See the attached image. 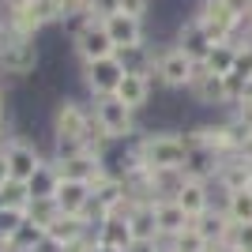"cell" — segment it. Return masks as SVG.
I'll use <instances>...</instances> for the list:
<instances>
[{
  "instance_id": "cell-1",
  "label": "cell",
  "mask_w": 252,
  "mask_h": 252,
  "mask_svg": "<svg viewBox=\"0 0 252 252\" xmlns=\"http://www.w3.org/2000/svg\"><path fill=\"white\" fill-rule=\"evenodd\" d=\"M94 125L91 102L83 98H61L53 109V158H72L83 155V139Z\"/></svg>"
},
{
  "instance_id": "cell-2",
  "label": "cell",
  "mask_w": 252,
  "mask_h": 252,
  "mask_svg": "<svg viewBox=\"0 0 252 252\" xmlns=\"http://www.w3.org/2000/svg\"><path fill=\"white\" fill-rule=\"evenodd\" d=\"M128 151L147 169H185V158H189L181 132H166V128L162 132H139L136 139H128Z\"/></svg>"
},
{
  "instance_id": "cell-3",
  "label": "cell",
  "mask_w": 252,
  "mask_h": 252,
  "mask_svg": "<svg viewBox=\"0 0 252 252\" xmlns=\"http://www.w3.org/2000/svg\"><path fill=\"white\" fill-rule=\"evenodd\" d=\"M192 19L203 27L211 42H233L241 49L245 34H241V19H237V11L226 4V0H196V8H192Z\"/></svg>"
},
{
  "instance_id": "cell-4",
  "label": "cell",
  "mask_w": 252,
  "mask_h": 252,
  "mask_svg": "<svg viewBox=\"0 0 252 252\" xmlns=\"http://www.w3.org/2000/svg\"><path fill=\"white\" fill-rule=\"evenodd\" d=\"M91 117H94V125L102 128L113 143H128V139L139 136V121H136L139 113H132V109H128L117 94L91 98Z\"/></svg>"
},
{
  "instance_id": "cell-5",
  "label": "cell",
  "mask_w": 252,
  "mask_h": 252,
  "mask_svg": "<svg viewBox=\"0 0 252 252\" xmlns=\"http://www.w3.org/2000/svg\"><path fill=\"white\" fill-rule=\"evenodd\" d=\"M38 42L27 34H15L11 27H4V42H0V75H34L38 72Z\"/></svg>"
},
{
  "instance_id": "cell-6",
  "label": "cell",
  "mask_w": 252,
  "mask_h": 252,
  "mask_svg": "<svg viewBox=\"0 0 252 252\" xmlns=\"http://www.w3.org/2000/svg\"><path fill=\"white\" fill-rule=\"evenodd\" d=\"M196 64L185 49L177 45H158V61H155V87H166V91H189L192 75H196Z\"/></svg>"
},
{
  "instance_id": "cell-7",
  "label": "cell",
  "mask_w": 252,
  "mask_h": 252,
  "mask_svg": "<svg viewBox=\"0 0 252 252\" xmlns=\"http://www.w3.org/2000/svg\"><path fill=\"white\" fill-rule=\"evenodd\" d=\"M189 94L196 105H203V109H230V91H226V75H215L207 68V64H196V75H192L189 83Z\"/></svg>"
},
{
  "instance_id": "cell-8",
  "label": "cell",
  "mask_w": 252,
  "mask_h": 252,
  "mask_svg": "<svg viewBox=\"0 0 252 252\" xmlns=\"http://www.w3.org/2000/svg\"><path fill=\"white\" fill-rule=\"evenodd\" d=\"M4 158H8V169H11V181H31L38 169L49 162V158L42 155V147L34 143V139L27 136H15L11 132L8 147H4Z\"/></svg>"
},
{
  "instance_id": "cell-9",
  "label": "cell",
  "mask_w": 252,
  "mask_h": 252,
  "mask_svg": "<svg viewBox=\"0 0 252 252\" xmlns=\"http://www.w3.org/2000/svg\"><path fill=\"white\" fill-rule=\"evenodd\" d=\"M83 68V87L91 98H105L113 94L117 83L125 79V68L117 64V57H105V61H91V64H79Z\"/></svg>"
},
{
  "instance_id": "cell-10",
  "label": "cell",
  "mask_w": 252,
  "mask_h": 252,
  "mask_svg": "<svg viewBox=\"0 0 252 252\" xmlns=\"http://www.w3.org/2000/svg\"><path fill=\"white\" fill-rule=\"evenodd\" d=\"M72 49H75V57H79V64H91V61H105V57H113L117 45H113V38L105 34L102 23H91V27L72 42Z\"/></svg>"
},
{
  "instance_id": "cell-11",
  "label": "cell",
  "mask_w": 252,
  "mask_h": 252,
  "mask_svg": "<svg viewBox=\"0 0 252 252\" xmlns=\"http://www.w3.org/2000/svg\"><path fill=\"white\" fill-rule=\"evenodd\" d=\"M121 102L132 109V113H143L151 102H155V79L151 75H136V72H125V79L117 83V91H113Z\"/></svg>"
},
{
  "instance_id": "cell-12",
  "label": "cell",
  "mask_w": 252,
  "mask_h": 252,
  "mask_svg": "<svg viewBox=\"0 0 252 252\" xmlns=\"http://www.w3.org/2000/svg\"><path fill=\"white\" fill-rule=\"evenodd\" d=\"M105 34L113 38V45H136V42H147V19H136V15H125V11H113L109 19H102Z\"/></svg>"
},
{
  "instance_id": "cell-13",
  "label": "cell",
  "mask_w": 252,
  "mask_h": 252,
  "mask_svg": "<svg viewBox=\"0 0 252 252\" xmlns=\"http://www.w3.org/2000/svg\"><path fill=\"white\" fill-rule=\"evenodd\" d=\"M173 45H177V49H185L192 61H203V57L211 53V45H215V42H211L207 34H203V27L192 19V15H185V19L173 27Z\"/></svg>"
},
{
  "instance_id": "cell-14",
  "label": "cell",
  "mask_w": 252,
  "mask_h": 252,
  "mask_svg": "<svg viewBox=\"0 0 252 252\" xmlns=\"http://www.w3.org/2000/svg\"><path fill=\"white\" fill-rule=\"evenodd\" d=\"M117 64L125 72H136V75H151L155 79V61H158V45L155 42H136V45H121L113 53Z\"/></svg>"
},
{
  "instance_id": "cell-15",
  "label": "cell",
  "mask_w": 252,
  "mask_h": 252,
  "mask_svg": "<svg viewBox=\"0 0 252 252\" xmlns=\"http://www.w3.org/2000/svg\"><path fill=\"white\" fill-rule=\"evenodd\" d=\"M91 237H94L98 249H117V252H128L132 245H136V237H132V230H128V219H117V215L102 219L94 230H91Z\"/></svg>"
},
{
  "instance_id": "cell-16",
  "label": "cell",
  "mask_w": 252,
  "mask_h": 252,
  "mask_svg": "<svg viewBox=\"0 0 252 252\" xmlns=\"http://www.w3.org/2000/svg\"><path fill=\"white\" fill-rule=\"evenodd\" d=\"M185 139V136H181ZM185 147H189V158H185V173L196 181H215V173H219L222 166V155L219 151L203 147V143H192V139H185Z\"/></svg>"
},
{
  "instance_id": "cell-17",
  "label": "cell",
  "mask_w": 252,
  "mask_h": 252,
  "mask_svg": "<svg viewBox=\"0 0 252 252\" xmlns=\"http://www.w3.org/2000/svg\"><path fill=\"white\" fill-rule=\"evenodd\" d=\"M155 222H158V241L177 237L181 230H189V226H192L189 211L181 207L177 200H155Z\"/></svg>"
},
{
  "instance_id": "cell-18",
  "label": "cell",
  "mask_w": 252,
  "mask_h": 252,
  "mask_svg": "<svg viewBox=\"0 0 252 252\" xmlns=\"http://www.w3.org/2000/svg\"><path fill=\"white\" fill-rule=\"evenodd\" d=\"M249 181H252V162H245L241 155H222V166L219 173H215V185L226 192H241L249 189Z\"/></svg>"
},
{
  "instance_id": "cell-19",
  "label": "cell",
  "mask_w": 252,
  "mask_h": 252,
  "mask_svg": "<svg viewBox=\"0 0 252 252\" xmlns=\"http://www.w3.org/2000/svg\"><path fill=\"white\" fill-rule=\"evenodd\" d=\"M173 200L189 211V219H200L203 211H211V181H196L185 173V185H181V192Z\"/></svg>"
},
{
  "instance_id": "cell-20",
  "label": "cell",
  "mask_w": 252,
  "mask_h": 252,
  "mask_svg": "<svg viewBox=\"0 0 252 252\" xmlns=\"http://www.w3.org/2000/svg\"><path fill=\"white\" fill-rule=\"evenodd\" d=\"M192 226L200 230V237H203L207 245L230 241V230H233V222L226 219V211H219V207H211V211H203L200 219H192Z\"/></svg>"
},
{
  "instance_id": "cell-21",
  "label": "cell",
  "mask_w": 252,
  "mask_h": 252,
  "mask_svg": "<svg viewBox=\"0 0 252 252\" xmlns=\"http://www.w3.org/2000/svg\"><path fill=\"white\" fill-rule=\"evenodd\" d=\"M53 200H57L61 215H83V207L91 203V185L87 181H61Z\"/></svg>"
},
{
  "instance_id": "cell-22",
  "label": "cell",
  "mask_w": 252,
  "mask_h": 252,
  "mask_svg": "<svg viewBox=\"0 0 252 252\" xmlns=\"http://www.w3.org/2000/svg\"><path fill=\"white\" fill-rule=\"evenodd\" d=\"M128 230H132L136 241H158L155 203H132V211H128Z\"/></svg>"
},
{
  "instance_id": "cell-23",
  "label": "cell",
  "mask_w": 252,
  "mask_h": 252,
  "mask_svg": "<svg viewBox=\"0 0 252 252\" xmlns=\"http://www.w3.org/2000/svg\"><path fill=\"white\" fill-rule=\"evenodd\" d=\"M57 189H61V173H57V166H53V162H45V166L38 169L31 181H27L31 200H53V196H57Z\"/></svg>"
},
{
  "instance_id": "cell-24",
  "label": "cell",
  "mask_w": 252,
  "mask_h": 252,
  "mask_svg": "<svg viewBox=\"0 0 252 252\" xmlns=\"http://www.w3.org/2000/svg\"><path fill=\"white\" fill-rule=\"evenodd\" d=\"M45 233H49L53 241H61V245H72V241H79V237H87V233H91V226H87L79 215H61V219L53 222Z\"/></svg>"
},
{
  "instance_id": "cell-25",
  "label": "cell",
  "mask_w": 252,
  "mask_h": 252,
  "mask_svg": "<svg viewBox=\"0 0 252 252\" xmlns=\"http://www.w3.org/2000/svg\"><path fill=\"white\" fill-rule=\"evenodd\" d=\"M203 64H207L215 75H230V72H233V64H237V45H233V42L211 45V53L203 57Z\"/></svg>"
},
{
  "instance_id": "cell-26",
  "label": "cell",
  "mask_w": 252,
  "mask_h": 252,
  "mask_svg": "<svg viewBox=\"0 0 252 252\" xmlns=\"http://www.w3.org/2000/svg\"><path fill=\"white\" fill-rule=\"evenodd\" d=\"M162 249H169V252H211V245L200 237V230H196V226H189V230H181L177 237H166V241H162Z\"/></svg>"
},
{
  "instance_id": "cell-27",
  "label": "cell",
  "mask_w": 252,
  "mask_h": 252,
  "mask_svg": "<svg viewBox=\"0 0 252 252\" xmlns=\"http://www.w3.org/2000/svg\"><path fill=\"white\" fill-rule=\"evenodd\" d=\"M57 219H61V207H57V200H31V203H27V222H34V226L49 230Z\"/></svg>"
},
{
  "instance_id": "cell-28",
  "label": "cell",
  "mask_w": 252,
  "mask_h": 252,
  "mask_svg": "<svg viewBox=\"0 0 252 252\" xmlns=\"http://www.w3.org/2000/svg\"><path fill=\"white\" fill-rule=\"evenodd\" d=\"M226 219L230 222H252V189H241V192H230L226 200Z\"/></svg>"
},
{
  "instance_id": "cell-29",
  "label": "cell",
  "mask_w": 252,
  "mask_h": 252,
  "mask_svg": "<svg viewBox=\"0 0 252 252\" xmlns=\"http://www.w3.org/2000/svg\"><path fill=\"white\" fill-rule=\"evenodd\" d=\"M42 237H45L42 226H34V222H23L19 233H15V237L8 241V249H11V252H34V245L42 241Z\"/></svg>"
},
{
  "instance_id": "cell-30",
  "label": "cell",
  "mask_w": 252,
  "mask_h": 252,
  "mask_svg": "<svg viewBox=\"0 0 252 252\" xmlns=\"http://www.w3.org/2000/svg\"><path fill=\"white\" fill-rule=\"evenodd\" d=\"M27 222V211H15V207H0V245H8L15 233H19V226Z\"/></svg>"
},
{
  "instance_id": "cell-31",
  "label": "cell",
  "mask_w": 252,
  "mask_h": 252,
  "mask_svg": "<svg viewBox=\"0 0 252 252\" xmlns=\"http://www.w3.org/2000/svg\"><path fill=\"white\" fill-rule=\"evenodd\" d=\"M0 200H4V207L27 211V203H31V192H27V181H8V185L0 189Z\"/></svg>"
},
{
  "instance_id": "cell-32",
  "label": "cell",
  "mask_w": 252,
  "mask_h": 252,
  "mask_svg": "<svg viewBox=\"0 0 252 252\" xmlns=\"http://www.w3.org/2000/svg\"><path fill=\"white\" fill-rule=\"evenodd\" d=\"M230 241L237 245V249L252 252V222H233V230H230Z\"/></svg>"
},
{
  "instance_id": "cell-33",
  "label": "cell",
  "mask_w": 252,
  "mask_h": 252,
  "mask_svg": "<svg viewBox=\"0 0 252 252\" xmlns=\"http://www.w3.org/2000/svg\"><path fill=\"white\" fill-rule=\"evenodd\" d=\"M125 15H136V19H147L151 15V0H117Z\"/></svg>"
},
{
  "instance_id": "cell-34",
  "label": "cell",
  "mask_w": 252,
  "mask_h": 252,
  "mask_svg": "<svg viewBox=\"0 0 252 252\" xmlns=\"http://www.w3.org/2000/svg\"><path fill=\"white\" fill-rule=\"evenodd\" d=\"M113 11H121V4H117V0H91V15H94L98 23L109 19Z\"/></svg>"
},
{
  "instance_id": "cell-35",
  "label": "cell",
  "mask_w": 252,
  "mask_h": 252,
  "mask_svg": "<svg viewBox=\"0 0 252 252\" xmlns=\"http://www.w3.org/2000/svg\"><path fill=\"white\" fill-rule=\"evenodd\" d=\"M34 252H64V245H61V241H53V237H49V233H45V237H42V241H38V245H34Z\"/></svg>"
},
{
  "instance_id": "cell-36",
  "label": "cell",
  "mask_w": 252,
  "mask_h": 252,
  "mask_svg": "<svg viewBox=\"0 0 252 252\" xmlns=\"http://www.w3.org/2000/svg\"><path fill=\"white\" fill-rule=\"evenodd\" d=\"M233 155H241L245 162H252V132H249V136L241 139V143H237V151H233Z\"/></svg>"
},
{
  "instance_id": "cell-37",
  "label": "cell",
  "mask_w": 252,
  "mask_h": 252,
  "mask_svg": "<svg viewBox=\"0 0 252 252\" xmlns=\"http://www.w3.org/2000/svg\"><path fill=\"white\" fill-rule=\"evenodd\" d=\"M128 252H162V241H136Z\"/></svg>"
},
{
  "instance_id": "cell-38",
  "label": "cell",
  "mask_w": 252,
  "mask_h": 252,
  "mask_svg": "<svg viewBox=\"0 0 252 252\" xmlns=\"http://www.w3.org/2000/svg\"><path fill=\"white\" fill-rule=\"evenodd\" d=\"M11 181V169H8V158H4V151H0V189Z\"/></svg>"
},
{
  "instance_id": "cell-39",
  "label": "cell",
  "mask_w": 252,
  "mask_h": 252,
  "mask_svg": "<svg viewBox=\"0 0 252 252\" xmlns=\"http://www.w3.org/2000/svg\"><path fill=\"white\" fill-rule=\"evenodd\" d=\"M211 252H245V249H237L233 241H222V245H211Z\"/></svg>"
},
{
  "instance_id": "cell-40",
  "label": "cell",
  "mask_w": 252,
  "mask_h": 252,
  "mask_svg": "<svg viewBox=\"0 0 252 252\" xmlns=\"http://www.w3.org/2000/svg\"><path fill=\"white\" fill-rule=\"evenodd\" d=\"M4 117L8 113H4V91H0V132H8V128H4Z\"/></svg>"
},
{
  "instance_id": "cell-41",
  "label": "cell",
  "mask_w": 252,
  "mask_h": 252,
  "mask_svg": "<svg viewBox=\"0 0 252 252\" xmlns=\"http://www.w3.org/2000/svg\"><path fill=\"white\" fill-rule=\"evenodd\" d=\"M4 4H8V8H15V4H23V0H4Z\"/></svg>"
},
{
  "instance_id": "cell-42",
  "label": "cell",
  "mask_w": 252,
  "mask_h": 252,
  "mask_svg": "<svg viewBox=\"0 0 252 252\" xmlns=\"http://www.w3.org/2000/svg\"><path fill=\"white\" fill-rule=\"evenodd\" d=\"M0 252H11V249H8V245H0Z\"/></svg>"
},
{
  "instance_id": "cell-43",
  "label": "cell",
  "mask_w": 252,
  "mask_h": 252,
  "mask_svg": "<svg viewBox=\"0 0 252 252\" xmlns=\"http://www.w3.org/2000/svg\"><path fill=\"white\" fill-rule=\"evenodd\" d=\"M0 42H4V27H0Z\"/></svg>"
},
{
  "instance_id": "cell-44",
  "label": "cell",
  "mask_w": 252,
  "mask_h": 252,
  "mask_svg": "<svg viewBox=\"0 0 252 252\" xmlns=\"http://www.w3.org/2000/svg\"><path fill=\"white\" fill-rule=\"evenodd\" d=\"M83 4H87V8H91V0H83Z\"/></svg>"
},
{
  "instance_id": "cell-45",
  "label": "cell",
  "mask_w": 252,
  "mask_h": 252,
  "mask_svg": "<svg viewBox=\"0 0 252 252\" xmlns=\"http://www.w3.org/2000/svg\"><path fill=\"white\" fill-rule=\"evenodd\" d=\"M0 207H4V200H0Z\"/></svg>"
},
{
  "instance_id": "cell-46",
  "label": "cell",
  "mask_w": 252,
  "mask_h": 252,
  "mask_svg": "<svg viewBox=\"0 0 252 252\" xmlns=\"http://www.w3.org/2000/svg\"><path fill=\"white\" fill-rule=\"evenodd\" d=\"M249 189H252V181H249Z\"/></svg>"
},
{
  "instance_id": "cell-47",
  "label": "cell",
  "mask_w": 252,
  "mask_h": 252,
  "mask_svg": "<svg viewBox=\"0 0 252 252\" xmlns=\"http://www.w3.org/2000/svg\"><path fill=\"white\" fill-rule=\"evenodd\" d=\"M162 252H169V249H162Z\"/></svg>"
}]
</instances>
